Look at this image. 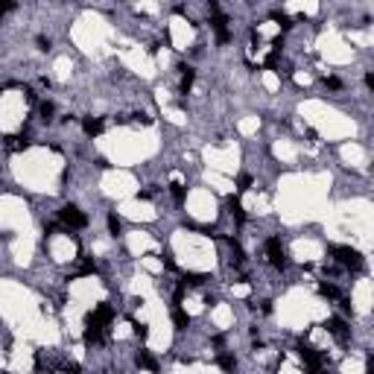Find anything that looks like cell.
<instances>
[{
    "mask_svg": "<svg viewBox=\"0 0 374 374\" xmlns=\"http://www.w3.org/2000/svg\"><path fill=\"white\" fill-rule=\"evenodd\" d=\"M27 146H30V138H24V135H12V138H6V149H12V152L27 149Z\"/></svg>",
    "mask_w": 374,
    "mask_h": 374,
    "instance_id": "cell-4",
    "label": "cell"
},
{
    "mask_svg": "<svg viewBox=\"0 0 374 374\" xmlns=\"http://www.w3.org/2000/svg\"><path fill=\"white\" fill-rule=\"evenodd\" d=\"M85 132H88V135H99V132H102V120H96V117H85Z\"/></svg>",
    "mask_w": 374,
    "mask_h": 374,
    "instance_id": "cell-6",
    "label": "cell"
},
{
    "mask_svg": "<svg viewBox=\"0 0 374 374\" xmlns=\"http://www.w3.org/2000/svg\"><path fill=\"white\" fill-rule=\"evenodd\" d=\"M193 76H196V73H193V70H190V67H182V91H190V85H193Z\"/></svg>",
    "mask_w": 374,
    "mask_h": 374,
    "instance_id": "cell-7",
    "label": "cell"
},
{
    "mask_svg": "<svg viewBox=\"0 0 374 374\" xmlns=\"http://www.w3.org/2000/svg\"><path fill=\"white\" fill-rule=\"evenodd\" d=\"M15 9V3H0V12H12Z\"/></svg>",
    "mask_w": 374,
    "mask_h": 374,
    "instance_id": "cell-15",
    "label": "cell"
},
{
    "mask_svg": "<svg viewBox=\"0 0 374 374\" xmlns=\"http://www.w3.org/2000/svg\"><path fill=\"white\" fill-rule=\"evenodd\" d=\"M327 330H330L333 336H339V339L348 336V325H345L342 319H330V322H327Z\"/></svg>",
    "mask_w": 374,
    "mask_h": 374,
    "instance_id": "cell-5",
    "label": "cell"
},
{
    "mask_svg": "<svg viewBox=\"0 0 374 374\" xmlns=\"http://www.w3.org/2000/svg\"><path fill=\"white\" fill-rule=\"evenodd\" d=\"M108 228H111V231H114V234H120V219L114 217V214H111V217H108Z\"/></svg>",
    "mask_w": 374,
    "mask_h": 374,
    "instance_id": "cell-12",
    "label": "cell"
},
{
    "mask_svg": "<svg viewBox=\"0 0 374 374\" xmlns=\"http://www.w3.org/2000/svg\"><path fill=\"white\" fill-rule=\"evenodd\" d=\"M325 88H333V91H336V88H342V82L333 79V76H327V79H325Z\"/></svg>",
    "mask_w": 374,
    "mask_h": 374,
    "instance_id": "cell-13",
    "label": "cell"
},
{
    "mask_svg": "<svg viewBox=\"0 0 374 374\" xmlns=\"http://www.w3.org/2000/svg\"><path fill=\"white\" fill-rule=\"evenodd\" d=\"M59 219H62L64 228H85V222H88V219L79 214V208H73V205L62 208V211H59Z\"/></svg>",
    "mask_w": 374,
    "mask_h": 374,
    "instance_id": "cell-2",
    "label": "cell"
},
{
    "mask_svg": "<svg viewBox=\"0 0 374 374\" xmlns=\"http://www.w3.org/2000/svg\"><path fill=\"white\" fill-rule=\"evenodd\" d=\"M330 254L342 263L345 269H363V254L354 249H345V246H333L330 249Z\"/></svg>",
    "mask_w": 374,
    "mask_h": 374,
    "instance_id": "cell-1",
    "label": "cell"
},
{
    "mask_svg": "<svg viewBox=\"0 0 374 374\" xmlns=\"http://www.w3.org/2000/svg\"><path fill=\"white\" fill-rule=\"evenodd\" d=\"M53 111H56L53 102H41V117H44V120H53Z\"/></svg>",
    "mask_w": 374,
    "mask_h": 374,
    "instance_id": "cell-10",
    "label": "cell"
},
{
    "mask_svg": "<svg viewBox=\"0 0 374 374\" xmlns=\"http://www.w3.org/2000/svg\"><path fill=\"white\" fill-rule=\"evenodd\" d=\"M219 366H222L225 372H231V369H234V360H231V357H222V360H219Z\"/></svg>",
    "mask_w": 374,
    "mask_h": 374,
    "instance_id": "cell-14",
    "label": "cell"
},
{
    "mask_svg": "<svg viewBox=\"0 0 374 374\" xmlns=\"http://www.w3.org/2000/svg\"><path fill=\"white\" fill-rule=\"evenodd\" d=\"M319 292H322V295H327V298H336V295H339V289H336L333 283H322V286H319Z\"/></svg>",
    "mask_w": 374,
    "mask_h": 374,
    "instance_id": "cell-8",
    "label": "cell"
},
{
    "mask_svg": "<svg viewBox=\"0 0 374 374\" xmlns=\"http://www.w3.org/2000/svg\"><path fill=\"white\" fill-rule=\"evenodd\" d=\"M173 319H176V325H179V330H185V327H187V313L176 310V313H173Z\"/></svg>",
    "mask_w": 374,
    "mask_h": 374,
    "instance_id": "cell-11",
    "label": "cell"
},
{
    "mask_svg": "<svg viewBox=\"0 0 374 374\" xmlns=\"http://www.w3.org/2000/svg\"><path fill=\"white\" fill-rule=\"evenodd\" d=\"M138 363H140L143 369H155V360H152L146 351H140V354H138Z\"/></svg>",
    "mask_w": 374,
    "mask_h": 374,
    "instance_id": "cell-9",
    "label": "cell"
},
{
    "mask_svg": "<svg viewBox=\"0 0 374 374\" xmlns=\"http://www.w3.org/2000/svg\"><path fill=\"white\" fill-rule=\"evenodd\" d=\"M266 251H269V260H272V266H278V269H283V266H286V254H283V246H280L278 237H269Z\"/></svg>",
    "mask_w": 374,
    "mask_h": 374,
    "instance_id": "cell-3",
    "label": "cell"
}]
</instances>
